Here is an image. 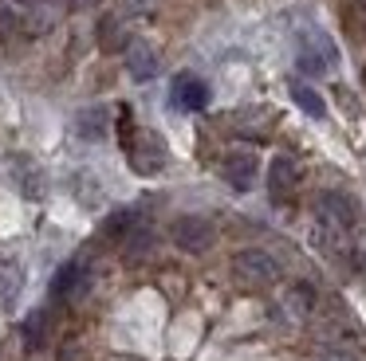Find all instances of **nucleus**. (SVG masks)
<instances>
[{"mask_svg": "<svg viewBox=\"0 0 366 361\" xmlns=\"http://www.w3.org/2000/svg\"><path fill=\"white\" fill-rule=\"evenodd\" d=\"M122 130H127V138H122V146H127V157H130V169L142 173V177H154V173L166 169V141L158 138L154 130H134L130 133V118L122 114Z\"/></svg>", "mask_w": 366, "mask_h": 361, "instance_id": "1", "label": "nucleus"}, {"mask_svg": "<svg viewBox=\"0 0 366 361\" xmlns=\"http://www.w3.org/2000/svg\"><path fill=\"white\" fill-rule=\"evenodd\" d=\"M232 271H237L240 283L248 287H268V283L280 279V259L272 251H260V248H244L232 255Z\"/></svg>", "mask_w": 366, "mask_h": 361, "instance_id": "2", "label": "nucleus"}, {"mask_svg": "<svg viewBox=\"0 0 366 361\" xmlns=\"http://www.w3.org/2000/svg\"><path fill=\"white\" fill-rule=\"evenodd\" d=\"M303 75H327L331 67H339V47L323 36V31H307L300 36V55H295Z\"/></svg>", "mask_w": 366, "mask_h": 361, "instance_id": "3", "label": "nucleus"}, {"mask_svg": "<svg viewBox=\"0 0 366 361\" xmlns=\"http://www.w3.org/2000/svg\"><path fill=\"white\" fill-rule=\"evenodd\" d=\"M213 220L205 216H177L174 220V243L189 255H201V251L213 248Z\"/></svg>", "mask_w": 366, "mask_h": 361, "instance_id": "4", "label": "nucleus"}, {"mask_svg": "<svg viewBox=\"0 0 366 361\" xmlns=\"http://www.w3.org/2000/svg\"><path fill=\"white\" fill-rule=\"evenodd\" d=\"M256 173H260V157L252 149H229L221 157V177L229 180L237 193H248L256 185Z\"/></svg>", "mask_w": 366, "mask_h": 361, "instance_id": "5", "label": "nucleus"}, {"mask_svg": "<svg viewBox=\"0 0 366 361\" xmlns=\"http://www.w3.org/2000/svg\"><path fill=\"white\" fill-rule=\"evenodd\" d=\"M319 216L331 228H339V232H350V228H358V204H355V196L339 193V188H327V193H319Z\"/></svg>", "mask_w": 366, "mask_h": 361, "instance_id": "6", "label": "nucleus"}, {"mask_svg": "<svg viewBox=\"0 0 366 361\" xmlns=\"http://www.w3.org/2000/svg\"><path fill=\"white\" fill-rule=\"evenodd\" d=\"M9 173H12L16 188L28 196V200H44V193H48V177H44V169L28 153H9Z\"/></svg>", "mask_w": 366, "mask_h": 361, "instance_id": "7", "label": "nucleus"}, {"mask_svg": "<svg viewBox=\"0 0 366 361\" xmlns=\"http://www.w3.org/2000/svg\"><path fill=\"white\" fill-rule=\"evenodd\" d=\"M169 98H174L177 110L197 114V110L209 106V83H205V78H197L193 71H182V75L174 78V86H169Z\"/></svg>", "mask_w": 366, "mask_h": 361, "instance_id": "8", "label": "nucleus"}, {"mask_svg": "<svg viewBox=\"0 0 366 361\" xmlns=\"http://www.w3.org/2000/svg\"><path fill=\"white\" fill-rule=\"evenodd\" d=\"M127 71L134 83H150L154 75H158V55H154L150 44H142V39H134V44L127 47Z\"/></svg>", "mask_w": 366, "mask_h": 361, "instance_id": "9", "label": "nucleus"}, {"mask_svg": "<svg viewBox=\"0 0 366 361\" xmlns=\"http://www.w3.org/2000/svg\"><path fill=\"white\" fill-rule=\"evenodd\" d=\"M300 185V165L292 157H272L268 165V193L272 196H292Z\"/></svg>", "mask_w": 366, "mask_h": 361, "instance_id": "10", "label": "nucleus"}, {"mask_svg": "<svg viewBox=\"0 0 366 361\" xmlns=\"http://www.w3.org/2000/svg\"><path fill=\"white\" fill-rule=\"evenodd\" d=\"M87 290V271H83L79 259H71V263H64L56 271V279H51V295L56 298H75Z\"/></svg>", "mask_w": 366, "mask_h": 361, "instance_id": "11", "label": "nucleus"}, {"mask_svg": "<svg viewBox=\"0 0 366 361\" xmlns=\"http://www.w3.org/2000/svg\"><path fill=\"white\" fill-rule=\"evenodd\" d=\"M107 130H111V114H107V106L79 110V118H75V133H79L83 141H103Z\"/></svg>", "mask_w": 366, "mask_h": 361, "instance_id": "12", "label": "nucleus"}, {"mask_svg": "<svg viewBox=\"0 0 366 361\" xmlns=\"http://www.w3.org/2000/svg\"><path fill=\"white\" fill-rule=\"evenodd\" d=\"M287 94H292V102H295V106H300L307 118H323V114H327L323 94H319L315 86H307L303 78H292V83H287Z\"/></svg>", "mask_w": 366, "mask_h": 361, "instance_id": "13", "label": "nucleus"}, {"mask_svg": "<svg viewBox=\"0 0 366 361\" xmlns=\"http://www.w3.org/2000/svg\"><path fill=\"white\" fill-rule=\"evenodd\" d=\"M150 248H154V232H150V228H130L127 259H142V255H150Z\"/></svg>", "mask_w": 366, "mask_h": 361, "instance_id": "14", "label": "nucleus"}, {"mask_svg": "<svg viewBox=\"0 0 366 361\" xmlns=\"http://www.w3.org/2000/svg\"><path fill=\"white\" fill-rule=\"evenodd\" d=\"M130 228H134V212L122 208V212H114V216L103 224V235H107V240H114V235H127Z\"/></svg>", "mask_w": 366, "mask_h": 361, "instance_id": "15", "label": "nucleus"}, {"mask_svg": "<svg viewBox=\"0 0 366 361\" xmlns=\"http://www.w3.org/2000/svg\"><path fill=\"white\" fill-rule=\"evenodd\" d=\"M24 337H28V345H32V350L44 342V310H36L32 318L24 322Z\"/></svg>", "mask_w": 366, "mask_h": 361, "instance_id": "16", "label": "nucleus"}, {"mask_svg": "<svg viewBox=\"0 0 366 361\" xmlns=\"http://www.w3.org/2000/svg\"><path fill=\"white\" fill-rule=\"evenodd\" d=\"M16 12H12V8L9 4H4V0H0V39H9L12 36V31H16Z\"/></svg>", "mask_w": 366, "mask_h": 361, "instance_id": "17", "label": "nucleus"}, {"mask_svg": "<svg viewBox=\"0 0 366 361\" xmlns=\"http://www.w3.org/2000/svg\"><path fill=\"white\" fill-rule=\"evenodd\" d=\"M99 31H103V47H107V51L119 47V20H114V16H107V20L99 24Z\"/></svg>", "mask_w": 366, "mask_h": 361, "instance_id": "18", "label": "nucleus"}, {"mask_svg": "<svg viewBox=\"0 0 366 361\" xmlns=\"http://www.w3.org/2000/svg\"><path fill=\"white\" fill-rule=\"evenodd\" d=\"M75 8H87V4H95V0H71Z\"/></svg>", "mask_w": 366, "mask_h": 361, "instance_id": "19", "label": "nucleus"}, {"mask_svg": "<svg viewBox=\"0 0 366 361\" xmlns=\"http://www.w3.org/2000/svg\"><path fill=\"white\" fill-rule=\"evenodd\" d=\"M362 4H366V0H362Z\"/></svg>", "mask_w": 366, "mask_h": 361, "instance_id": "20", "label": "nucleus"}]
</instances>
